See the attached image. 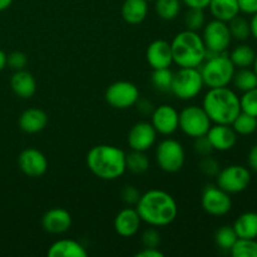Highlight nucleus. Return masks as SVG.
Segmentation results:
<instances>
[{
	"mask_svg": "<svg viewBox=\"0 0 257 257\" xmlns=\"http://www.w3.org/2000/svg\"><path fill=\"white\" fill-rule=\"evenodd\" d=\"M13 0H0V12H4L12 5Z\"/></svg>",
	"mask_w": 257,
	"mask_h": 257,
	"instance_id": "nucleus-49",
	"label": "nucleus"
},
{
	"mask_svg": "<svg viewBox=\"0 0 257 257\" xmlns=\"http://www.w3.org/2000/svg\"><path fill=\"white\" fill-rule=\"evenodd\" d=\"M232 227L238 238H257V213H242L236 218Z\"/></svg>",
	"mask_w": 257,
	"mask_h": 257,
	"instance_id": "nucleus-25",
	"label": "nucleus"
},
{
	"mask_svg": "<svg viewBox=\"0 0 257 257\" xmlns=\"http://www.w3.org/2000/svg\"><path fill=\"white\" fill-rule=\"evenodd\" d=\"M42 226L47 232L53 233V235H60V233L67 232L70 228L72 216L64 208H50L43 215Z\"/></svg>",
	"mask_w": 257,
	"mask_h": 257,
	"instance_id": "nucleus-17",
	"label": "nucleus"
},
{
	"mask_svg": "<svg viewBox=\"0 0 257 257\" xmlns=\"http://www.w3.org/2000/svg\"><path fill=\"white\" fill-rule=\"evenodd\" d=\"M250 30H251V35L257 40V13L252 14V18L250 20Z\"/></svg>",
	"mask_w": 257,
	"mask_h": 257,
	"instance_id": "nucleus-47",
	"label": "nucleus"
},
{
	"mask_svg": "<svg viewBox=\"0 0 257 257\" xmlns=\"http://www.w3.org/2000/svg\"><path fill=\"white\" fill-rule=\"evenodd\" d=\"M237 235H236L235 230L232 226H222L218 228L215 233V242L221 250L230 251L233 243L237 240Z\"/></svg>",
	"mask_w": 257,
	"mask_h": 257,
	"instance_id": "nucleus-33",
	"label": "nucleus"
},
{
	"mask_svg": "<svg viewBox=\"0 0 257 257\" xmlns=\"http://www.w3.org/2000/svg\"><path fill=\"white\" fill-rule=\"evenodd\" d=\"M141 222L142 220L136 208H123L114 218V230L122 237H132L140 230Z\"/></svg>",
	"mask_w": 257,
	"mask_h": 257,
	"instance_id": "nucleus-19",
	"label": "nucleus"
},
{
	"mask_svg": "<svg viewBox=\"0 0 257 257\" xmlns=\"http://www.w3.org/2000/svg\"><path fill=\"white\" fill-rule=\"evenodd\" d=\"M105 100L115 109H127L136 105L140 99V90L137 85L127 80L114 82L107 88L104 94Z\"/></svg>",
	"mask_w": 257,
	"mask_h": 257,
	"instance_id": "nucleus-10",
	"label": "nucleus"
},
{
	"mask_svg": "<svg viewBox=\"0 0 257 257\" xmlns=\"http://www.w3.org/2000/svg\"><path fill=\"white\" fill-rule=\"evenodd\" d=\"M183 23L187 30L198 32L205 27V13L202 9H196V8H188L186 12Z\"/></svg>",
	"mask_w": 257,
	"mask_h": 257,
	"instance_id": "nucleus-35",
	"label": "nucleus"
},
{
	"mask_svg": "<svg viewBox=\"0 0 257 257\" xmlns=\"http://www.w3.org/2000/svg\"><path fill=\"white\" fill-rule=\"evenodd\" d=\"M136 105H137V109L140 110L142 114H152V112L155 110V108H153V104L150 102V100H146V99H138L137 103H136Z\"/></svg>",
	"mask_w": 257,
	"mask_h": 257,
	"instance_id": "nucleus-44",
	"label": "nucleus"
},
{
	"mask_svg": "<svg viewBox=\"0 0 257 257\" xmlns=\"http://www.w3.org/2000/svg\"><path fill=\"white\" fill-rule=\"evenodd\" d=\"M207 138L212 145V148L220 152H226L235 147L237 142V133L230 124L211 125L207 132Z\"/></svg>",
	"mask_w": 257,
	"mask_h": 257,
	"instance_id": "nucleus-18",
	"label": "nucleus"
},
{
	"mask_svg": "<svg viewBox=\"0 0 257 257\" xmlns=\"http://www.w3.org/2000/svg\"><path fill=\"white\" fill-rule=\"evenodd\" d=\"M198 168L205 176L216 177L217 173L220 172V163L211 156H205V157L201 158L200 163H198Z\"/></svg>",
	"mask_w": 257,
	"mask_h": 257,
	"instance_id": "nucleus-37",
	"label": "nucleus"
},
{
	"mask_svg": "<svg viewBox=\"0 0 257 257\" xmlns=\"http://www.w3.org/2000/svg\"><path fill=\"white\" fill-rule=\"evenodd\" d=\"M240 12L245 14H255L257 13V0H237Z\"/></svg>",
	"mask_w": 257,
	"mask_h": 257,
	"instance_id": "nucleus-42",
	"label": "nucleus"
},
{
	"mask_svg": "<svg viewBox=\"0 0 257 257\" xmlns=\"http://www.w3.org/2000/svg\"><path fill=\"white\" fill-rule=\"evenodd\" d=\"M18 166L25 176L38 178L48 171V160L37 148H25L18 157Z\"/></svg>",
	"mask_w": 257,
	"mask_h": 257,
	"instance_id": "nucleus-13",
	"label": "nucleus"
},
{
	"mask_svg": "<svg viewBox=\"0 0 257 257\" xmlns=\"http://www.w3.org/2000/svg\"><path fill=\"white\" fill-rule=\"evenodd\" d=\"M241 112L257 118V87L253 89L243 92L242 97L240 98Z\"/></svg>",
	"mask_w": 257,
	"mask_h": 257,
	"instance_id": "nucleus-36",
	"label": "nucleus"
},
{
	"mask_svg": "<svg viewBox=\"0 0 257 257\" xmlns=\"http://www.w3.org/2000/svg\"><path fill=\"white\" fill-rule=\"evenodd\" d=\"M173 63L180 68H198L206 59V47L197 32L183 30L171 42Z\"/></svg>",
	"mask_w": 257,
	"mask_h": 257,
	"instance_id": "nucleus-4",
	"label": "nucleus"
},
{
	"mask_svg": "<svg viewBox=\"0 0 257 257\" xmlns=\"http://www.w3.org/2000/svg\"><path fill=\"white\" fill-rule=\"evenodd\" d=\"M125 168L135 175H142L150 168V160L145 152L132 150L125 155Z\"/></svg>",
	"mask_w": 257,
	"mask_h": 257,
	"instance_id": "nucleus-27",
	"label": "nucleus"
},
{
	"mask_svg": "<svg viewBox=\"0 0 257 257\" xmlns=\"http://www.w3.org/2000/svg\"><path fill=\"white\" fill-rule=\"evenodd\" d=\"M202 208L211 216H223L232 208L230 193L221 190L218 186L208 185L203 188L201 197Z\"/></svg>",
	"mask_w": 257,
	"mask_h": 257,
	"instance_id": "nucleus-12",
	"label": "nucleus"
},
{
	"mask_svg": "<svg viewBox=\"0 0 257 257\" xmlns=\"http://www.w3.org/2000/svg\"><path fill=\"white\" fill-rule=\"evenodd\" d=\"M228 57H230L231 62L233 63L235 67L248 68L253 64L256 53L250 45L241 44V45H237V47L231 52V54L228 55Z\"/></svg>",
	"mask_w": 257,
	"mask_h": 257,
	"instance_id": "nucleus-26",
	"label": "nucleus"
},
{
	"mask_svg": "<svg viewBox=\"0 0 257 257\" xmlns=\"http://www.w3.org/2000/svg\"><path fill=\"white\" fill-rule=\"evenodd\" d=\"M147 3H151V2H155V0H146Z\"/></svg>",
	"mask_w": 257,
	"mask_h": 257,
	"instance_id": "nucleus-51",
	"label": "nucleus"
},
{
	"mask_svg": "<svg viewBox=\"0 0 257 257\" xmlns=\"http://www.w3.org/2000/svg\"><path fill=\"white\" fill-rule=\"evenodd\" d=\"M122 201L128 206H136L141 197V192L135 187V186H124L120 193Z\"/></svg>",
	"mask_w": 257,
	"mask_h": 257,
	"instance_id": "nucleus-41",
	"label": "nucleus"
},
{
	"mask_svg": "<svg viewBox=\"0 0 257 257\" xmlns=\"http://www.w3.org/2000/svg\"><path fill=\"white\" fill-rule=\"evenodd\" d=\"M146 58H147L148 64L151 65L152 69L170 68L173 63L171 43L163 39L155 40L148 45Z\"/></svg>",
	"mask_w": 257,
	"mask_h": 257,
	"instance_id": "nucleus-16",
	"label": "nucleus"
},
{
	"mask_svg": "<svg viewBox=\"0 0 257 257\" xmlns=\"http://www.w3.org/2000/svg\"><path fill=\"white\" fill-rule=\"evenodd\" d=\"M230 253L233 257H257L256 238H237Z\"/></svg>",
	"mask_w": 257,
	"mask_h": 257,
	"instance_id": "nucleus-31",
	"label": "nucleus"
},
{
	"mask_svg": "<svg viewBox=\"0 0 257 257\" xmlns=\"http://www.w3.org/2000/svg\"><path fill=\"white\" fill-rule=\"evenodd\" d=\"M185 160V150L178 141L167 138L158 143L156 150V161L162 171L168 173L178 172L182 170Z\"/></svg>",
	"mask_w": 257,
	"mask_h": 257,
	"instance_id": "nucleus-8",
	"label": "nucleus"
},
{
	"mask_svg": "<svg viewBox=\"0 0 257 257\" xmlns=\"http://www.w3.org/2000/svg\"><path fill=\"white\" fill-rule=\"evenodd\" d=\"M87 166L90 172L104 181L122 177L125 168V153L110 145H98L90 148L87 155Z\"/></svg>",
	"mask_w": 257,
	"mask_h": 257,
	"instance_id": "nucleus-2",
	"label": "nucleus"
},
{
	"mask_svg": "<svg viewBox=\"0 0 257 257\" xmlns=\"http://www.w3.org/2000/svg\"><path fill=\"white\" fill-rule=\"evenodd\" d=\"M161 243V235L156 228H147L142 235L143 247H158Z\"/></svg>",
	"mask_w": 257,
	"mask_h": 257,
	"instance_id": "nucleus-39",
	"label": "nucleus"
},
{
	"mask_svg": "<svg viewBox=\"0 0 257 257\" xmlns=\"http://www.w3.org/2000/svg\"><path fill=\"white\" fill-rule=\"evenodd\" d=\"M208 9L215 19L225 23H228L240 13L237 0H211Z\"/></svg>",
	"mask_w": 257,
	"mask_h": 257,
	"instance_id": "nucleus-24",
	"label": "nucleus"
},
{
	"mask_svg": "<svg viewBox=\"0 0 257 257\" xmlns=\"http://www.w3.org/2000/svg\"><path fill=\"white\" fill-rule=\"evenodd\" d=\"M28 64V57L23 52H13L7 57V65L13 70H23L25 69Z\"/></svg>",
	"mask_w": 257,
	"mask_h": 257,
	"instance_id": "nucleus-38",
	"label": "nucleus"
},
{
	"mask_svg": "<svg viewBox=\"0 0 257 257\" xmlns=\"http://www.w3.org/2000/svg\"><path fill=\"white\" fill-rule=\"evenodd\" d=\"M7 57L8 55L5 54L2 49H0V72H2L5 67H7Z\"/></svg>",
	"mask_w": 257,
	"mask_h": 257,
	"instance_id": "nucleus-48",
	"label": "nucleus"
},
{
	"mask_svg": "<svg viewBox=\"0 0 257 257\" xmlns=\"http://www.w3.org/2000/svg\"><path fill=\"white\" fill-rule=\"evenodd\" d=\"M47 255L49 257H87L88 251L78 241L63 238L50 246Z\"/></svg>",
	"mask_w": 257,
	"mask_h": 257,
	"instance_id": "nucleus-22",
	"label": "nucleus"
},
{
	"mask_svg": "<svg viewBox=\"0 0 257 257\" xmlns=\"http://www.w3.org/2000/svg\"><path fill=\"white\" fill-rule=\"evenodd\" d=\"M193 148H195V152L197 155H200L201 157H205V156H211L213 148L212 145L208 141L207 136H201V137L195 138V145H193Z\"/></svg>",
	"mask_w": 257,
	"mask_h": 257,
	"instance_id": "nucleus-40",
	"label": "nucleus"
},
{
	"mask_svg": "<svg viewBox=\"0 0 257 257\" xmlns=\"http://www.w3.org/2000/svg\"><path fill=\"white\" fill-rule=\"evenodd\" d=\"M157 140V131L150 122H138L128 133V146L133 151L146 152L153 147Z\"/></svg>",
	"mask_w": 257,
	"mask_h": 257,
	"instance_id": "nucleus-14",
	"label": "nucleus"
},
{
	"mask_svg": "<svg viewBox=\"0 0 257 257\" xmlns=\"http://www.w3.org/2000/svg\"><path fill=\"white\" fill-rule=\"evenodd\" d=\"M231 125L237 135L250 136L257 131V118L245 112H241Z\"/></svg>",
	"mask_w": 257,
	"mask_h": 257,
	"instance_id": "nucleus-30",
	"label": "nucleus"
},
{
	"mask_svg": "<svg viewBox=\"0 0 257 257\" xmlns=\"http://www.w3.org/2000/svg\"><path fill=\"white\" fill-rule=\"evenodd\" d=\"M48 114L40 108H28L19 117V127L23 132L34 135L47 127Z\"/></svg>",
	"mask_w": 257,
	"mask_h": 257,
	"instance_id": "nucleus-21",
	"label": "nucleus"
},
{
	"mask_svg": "<svg viewBox=\"0 0 257 257\" xmlns=\"http://www.w3.org/2000/svg\"><path fill=\"white\" fill-rule=\"evenodd\" d=\"M247 163L248 166H250L251 170H253L255 172H257V145L253 146V147L250 150V152H248Z\"/></svg>",
	"mask_w": 257,
	"mask_h": 257,
	"instance_id": "nucleus-46",
	"label": "nucleus"
},
{
	"mask_svg": "<svg viewBox=\"0 0 257 257\" xmlns=\"http://www.w3.org/2000/svg\"><path fill=\"white\" fill-rule=\"evenodd\" d=\"M228 29H230L231 37L236 40H246L251 35L250 23L242 17H235L228 22Z\"/></svg>",
	"mask_w": 257,
	"mask_h": 257,
	"instance_id": "nucleus-34",
	"label": "nucleus"
},
{
	"mask_svg": "<svg viewBox=\"0 0 257 257\" xmlns=\"http://www.w3.org/2000/svg\"><path fill=\"white\" fill-rule=\"evenodd\" d=\"M155 10L162 20H173L181 10V0H155Z\"/></svg>",
	"mask_w": 257,
	"mask_h": 257,
	"instance_id": "nucleus-28",
	"label": "nucleus"
},
{
	"mask_svg": "<svg viewBox=\"0 0 257 257\" xmlns=\"http://www.w3.org/2000/svg\"><path fill=\"white\" fill-rule=\"evenodd\" d=\"M136 210L143 222L153 227H163L176 220L178 206L175 198L166 191L150 190L141 195Z\"/></svg>",
	"mask_w": 257,
	"mask_h": 257,
	"instance_id": "nucleus-1",
	"label": "nucleus"
},
{
	"mask_svg": "<svg viewBox=\"0 0 257 257\" xmlns=\"http://www.w3.org/2000/svg\"><path fill=\"white\" fill-rule=\"evenodd\" d=\"M120 13L123 20L128 24H141L147 18L148 3L146 0H124Z\"/></svg>",
	"mask_w": 257,
	"mask_h": 257,
	"instance_id": "nucleus-23",
	"label": "nucleus"
},
{
	"mask_svg": "<svg viewBox=\"0 0 257 257\" xmlns=\"http://www.w3.org/2000/svg\"><path fill=\"white\" fill-rule=\"evenodd\" d=\"M202 75L198 68H180L173 73L171 93L178 99L190 100L197 97L203 89Z\"/></svg>",
	"mask_w": 257,
	"mask_h": 257,
	"instance_id": "nucleus-6",
	"label": "nucleus"
},
{
	"mask_svg": "<svg viewBox=\"0 0 257 257\" xmlns=\"http://www.w3.org/2000/svg\"><path fill=\"white\" fill-rule=\"evenodd\" d=\"M178 118H180V113L175 107L170 104H162L155 108L152 112L151 123L157 133L170 136L178 130Z\"/></svg>",
	"mask_w": 257,
	"mask_h": 257,
	"instance_id": "nucleus-15",
	"label": "nucleus"
},
{
	"mask_svg": "<svg viewBox=\"0 0 257 257\" xmlns=\"http://www.w3.org/2000/svg\"><path fill=\"white\" fill-rule=\"evenodd\" d=\"M10 87L15 95L22 99H29L37 92V80L28 70H17L10 79Z\"/></svg>",
	"mask_w": 257,
	"mask_h": 257,
	"instance_id": "nucleus-20",
	"label": "nucleus"
},
{
	"mask_svg": "<svg viewBox=\"0 0 257 257\" xmlns=\"http://www.w3.org/2000/svg\"><path fill=\"white\" fill-rule=\"evenodd\" d=\"M202 39L205 43L206 53L221 54V53H226V50L228 49L232 37H231L227 23L215 19L205 25Z\"/></svg>",
	"mask_w": 257,
	"mask_h": 257,
	"instance_id": "nucleus-9",
	"label": "nucleus"
},
{
	"mask_svg": "<svg viewBox=\"0 0 257 257\" xmlns=\"http://www.w3.org/2000/svg\"><path fill=\"white\" fill-rule=\"evenodd\" d=\"M217 186L227 193H240L248 187L251 173L240 165L227 166L217 173Z\"/></svg>",
	"mask_w": 257,
	"mask_h": 257,
	"instance_id": "nucleus-11",
	"label": "nucleus"
},
{
	"mask_svg": "<svg viewBox=\"0 0 257 257\" xmlns=\"http://www.w3.org/2000/svg\"><path fill=\"white\" fill-rule=\"evenodd\" d=\"M202 108L211 122L231 125L241 113L240 97L227 87L210 88L203 98Z\"/></svg>",
	"mask_w": 257,
	"mask_h": 257,
	"instance_id": "nucleus-3",
	"label": "nucleus"
},
{
	"mask_svg": "<svg viewBox=\"0 0 257 257\" xmlns=\"http://www.w3.org/2000/svg\"><path fill=\"white\" fill-rule=\"evenodd\" d=\"M253 72H255V74L257 75V54H256V57H255V60H253Z\"/></svg>",
	"mask_w": 257,
	"mask_h": 257,
	"instance_id": "nucleus-50",
	"label": "nucleus"
},
{
	"mask_svg": "<svg viewBox=\"0 0 257 257\" xmlns=\"http://www.w3.org/2000/svg\"><path fill=\"white\" fill-rule=\"evenodd\" d=\"M178 128L191 138L207 135L211 128V119L202 107L188 105L180 112Z\"/></svg>",
	"mask_w": 257,
	"mask_h": 257,
	"instance_id": "nucleus-7",
	"label": "nucleus"
},
{
	"mask_svg": "<svg viewBox=\"0 0 257 257\" xmlns=\"http://www.w3.org/2000/svg\"><path fill=\"white\" fill-rule=\"evenodd\" d=\"M235 87L241 92H247L257 87V75L255 72L248 68H240L238 72H235L232 78Z\"/></svg>",
	"mask_w": 257,
	"mask_h": 257,
	"instance_id": "nucleus-29",
	"label": "nucleus"
},
{
	"mask_svg": "<svg viewBox=\"0 0 257 257\" xmlns=\"http://www.w3.org/2000/svg\"><path fill=\"white\" fill-rule=\"evenodd\" d=\"M137 257H163L165 253L160 251L158 247H143L142 250L136 253Z\"/></svg>",
	"mask_w": 257,
	"mask_h": 257,
	"instance_id": "nucleus-43",
	"label": "nucleus"
},
{
	"mask_svg": "<svg viewBox=\"0 0 257 257\" xmlns=\"http://www.w3.org/2000/svg\"><path fill=\"white\" fill-rule=\"evenodd\" d=\"M188 8H196V9H207L211 0H182Z\"/></svg>",
	"mask_w": 257,
	"mask_h": 257,
	"instance_id": "nucleus-45",
	"label": "nucleus"
},
{
	"mask_svg": "<svg viewBox=\"0 0 257 257\" xmlns=\"http://www.w3.org/2000/svg\"><path fill=\"white\" fill-rule=\"evenodd\" d=\"M206 63L201 64V75L205 85L208 88L227 87L232 82L235 65L226 53L211 54L206 53Z\"/></svg>",
	"mask_w": 257,
	"mask_h": 257,
	"instance_id": "nucleus-5",
	"label": "nucleus"
},
{
	"mask_svg": "<svg viewBox=\"0 0 257 257\" xmlns=\"http://www.w3.org/2000/svg\"><path fill=\"white\" fill-rule=\"evenodd\" d=\"M173 72L170 68H162V69H153L151 82L153 87L160 92H171L172 85Z\"/></svg>",
	"mask_w": 257,
	"mask_h": 257,
	"instance_id": "nucleus-32",
	"label": "nucleus"
}]
</instances>
